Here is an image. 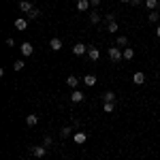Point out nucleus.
<instances>
[{
    "mask_svg": "<svg viewBox=\"0 0 160 160\" xmlns=\"http://www.w3.org/2000/svg\"><path fill=\"white\" fill-rule=\"evenodd\" d=\"M109 60L115 62V64H118V62H122L124 60L122 49H120V47H115V45H113V47H109Z\"/></svg>",
    "mask_w": 160,
    "mask_h": 160,
    "instance_id": "obj_1",
    "label": "nucleus"
},
{
    "mask_svg": "<svg viewBox=\"0 0 160 160\" xmlns=\"http://www.w3.org/2000/svg\"><path fill=\"white\" fill-rule=\"evenodd\" d=\"M88 58H90L92 62L100 60V49H98V47H94V45H88Z\"/></svg>",
    "mask_w": 160,
    "mask_h": 160,
    "instance_id": "obj_2",
    "label": "nucleus"
},
{
    "mask_svg": "<svg viewBox=\"0 0 160 160\" xmlns=\"http://www.w3.org/2000/svg\"><path fill=\"white\" fill-rule=\"evenodd\" d=\"M32 156H34V158H45V156H47V148H45V145H34V148H32Z\"/></svg>",
    "mask_w": 160,
    "mask_h": 160,
    "instance_id": "obj_3",
    "label": "nucleus"
},
{
    "mask_svg": "<svg viewBox=\"0 0 160 160\" xmlns=\"http://www.w3.org/2000/svg\"><path fill=\"white\" fill-rule=\"evenodd\" d=\"M19 51H22V56H24V58H30V56L34 53V47H32V43H22Z\"/></svg>",
    "mask_w": 160,
    "mask_h": 160,
    "instance_id": "obj_4",
    "label": "nucleus"
},
{
    "mask_svg": "<svg viewBox=\"0 0 160 160\" xmlns=\"http://www.w3.org/2000/svg\"><path fill=\"white\" fill-rule=\"evenodd\" d=\"M32 9H34V4H32L30 0H19V11H22V13H26V15H28Z\"/></svg>",
    "mask_w": 160,
    "mask_h": 160,
    "instance_id": "obj_5",
    "label": "nucleus"
},
{
    "mask_svg": "<svg viewBox=\"0 0 160 160\" xmlns=\"http://www.w3.org/2000/svg\"><path fill=\"white\" fill-rule=\"evenodd\" d=\"M71 100L79 105V102H83V100H86V94H83L81 90H73V94H71Z\"/></svg>",
    "mask_w": 160,
    "mask_h": 160,
    "instance_id": "obj_6",
    "label": "nucleus"
},
{
    "mask_svg": "<svg viewBox=\"0 0 160 160\" xmlns=\"http://www.w3.org/2000/svg\"><path fill=\"white\" fill-rule=\"evenodd\" d=\"M73 53L75 56H83V53H88V45H83V43H75L73 45Z\"/></svg>",
    "mask_w": 160,
    "mask_h": 160,
    "instance_id": "obj_7",
    "label": "nucleus"
},
{
    "mask_svg": "<svg viewBox=\"0 0 160 160\" xmlns=\"http://www.w3.org/2000/svg\"><path fill=\"white\" fill-rule=\"evenodd\" d=\"M62 47H64V45H62V38L53 37V38L49 41V49H51V51H60Z\"/></svg>",
    "mask_w": 160,
    "mask_h": 160,
    "instance_id": "obj_8",
    "label": "nucleus"
},
{
    "mask_svg": "<svg viewBox=\"0 0 160 160\" xmlns=\"http://www.w3.org/2000/svg\"><path fill=\"white\" fill-rule=\"evenodd\" d=\"M132 83H135V86H143V83H145V73H141V71L135 73L132 75Z\"/></svg>",
    "mask_w": 160,
    "mask_h": 160,
    "instance_id": "obj_9",
    "label": "nucleus"
},
{
    "mask_svg": "<svg viewBox=\"0 0 160 160\" xmlns=\"http://www.w3.org/2000/svg\"><path fill=\"white\" fill-rule=\"evenodd\" d=\"M73 141L77 143V145H83V143L88 141V135H86V132H75V135H73Z\"/></svg>",
    "mask_w": 160,
    "mask_h": 160,
    "instance_id": "obj_10",
    "label": "nucleus"
},
{
    "mask_svg": "<svg viewBox=\"0 0 160 160\" xmlns=\"http://www.w3.org/2000/svg\"><path fill=\"white\" fill-rule=\"evenodd\" d=\"M96 81H98L96 75H86V77H83V83H86L88 88H94V86H96Z\"/></svg>",
    "mask_w": 160,
    "mask_h": 160,
    "instance_id": "obj_11",
    "label": "nucleus"
},
{
    "mask_svg": "<svg viewBox=\"0 0 160 160\" xmlns=\"http://www.w3.org/2000/svg\"><path fill=\"white\" fill-rule=\"evenodd\" d=\"M66 86L73 88V90H77V86H79V77H75V75H68V79H66Z\"/></svg>",
    "mask_w": 160,
    "mask_h": 160,
    "instance_id": "obj_12",
    "label": "nucleus"
},
{
    "mask_svg": "<svg viewBox=\"0 0 160 160\" xmlns=\"http://www.w3.org/2000/svg\"><path fill=\"white\" fill-rule=\"evenodd\" d=\"M15 28L24 32L26 28H28V19H26V17H19V19H15Z\"/></svg>",
    "mask_w": 160,
    "mask_h": 160,
    "instance_id": "obj_13",
    "label": "nucleus"
},
{
    "mask_svg": "<svg viewBox=\"0 0 160 160\" xmlns=\"http://www.w3.org/2000/svg\"><path fill=\"white\" fill-rule=\"evenodd\" d=\"M90 9V0H77V11H88Z\"/></svg>",
    "mask_w": 160,
    "mask_h": 160,
    "instance_id": "obj_14",
    "label": "nucleus"
},
{
    "mask_svg": "<svg viewBox=\"0 0 160 160\" xmlns=\"http://www.w3.org/2000/svg\"><path fill=\"white\" fill-rule=\"evenodd\" d=\"M145 2V7H148V11H156V9H160L158 0H143Z\"/></svg>",
    "mask_w": 160,
    "mask_h": 160,
    "instance_id": "obj_15",
    "label": "nucleus"
},
{
    "mask_svg": "<svg viewBox=\"0 0 160 160\" xmlns=\"http://www.w3.org/2000/svg\"><path fill=\"white\" fill-rule=\"evenodd\" d=\"M122 53H124V60H132V58H135V49H132V47H124Z\"/></svg>",
    "mask_w": 160,
    "mask_h": 160,
    "instance_id": "obj_16",
    "label": "nucleus"
},
{
    "mask_svg": "<svg viewBox=\"0 0 160 160\" xmlns=\"http://www.w3.org/2000/svg\"><path fill=\"white\" fill-rule=\"evenodd\" d=\"M26 124H28L30 128L37 126V124H38V115H34V113H32V115H26Z\"/></svg>",
    "mask_w": 160,
    "mask_h": 160,
    "instance_id": "obj_17",
    "label": "nucleus"
},
{
    "mask_svg": "<svg viewBox=\"0 0 160 160\" xmlns=\"http://www.w3.org/2000/svg\"><path fill=\"white\" fill-rule=\"evenodd\" d=\"M73 135H75V132H73V128H71V126H64V128L60 130L62 139H68V137H73Z\"/></svg>",
    "mask_w": 160,
    "mask_h": 160,
    "instance_id": "obj_18",
    "label": "nucleus"
},
{
    "mask_svg": "<svg viewBox=\"0 0 160 160\" xmlns=\"http://www.w3.org/2000/svg\"><path fill=\"white\" fill-rule=\"evenodd\" d=\"M148 19H149V24H158V22H160V13L149 11V13H148Z\"/></svg>",
    "mask_w": 160,
    "mask_h": 160,
    "instance_id": "obj_19",
    "label": "nucleus"
},
{
    "mask_svg": "<svg viewBox=\"0 0 160 160\" xmlns=\"http://www.w3.org/2000/svg\"><path fill=\"white\" fill-rule=\"evenodd\" d=\"M90 24H94V26L100 24V13L98 11H92V13H90Z\"/></svg>",
    "mask_w": 160,
    "mask_h": 160,
    "instance_id": "obj_20",
    "label": "nucleus"
},
{
    "mask_svg": "<svg viewBox=\"0 0 160 160\" xmlns=\"http://www.w3.org/2000/svg\"><path fill=\"white\" fill-rule=\"evenodd\" d=\"M102 100H105V102H115V94H113V92H105V94H102Z\"/></svg>",
    "mask_w": 160,
    "mask_h": 160,
    "instance_id": "obj_21",
    "label": "nucleus"
},
{
    "mask_svg": "<svg viewBox=\"0 0 160 160\" xmlns=\"http://www.w3.org/2000/svg\"><path fill=\"white\" fill-rule=\"evenodd\" d=\"M37 17H41V11L38 9H32V11L26 15V19H37Z\"/></svg>",
    "mask_w": 160,
    "mask_h": 160,
    "instance_id": "obj_22",
    "label": "nucleus"
},
{
    "mask_svg": "<svg viewBox=\"0 0 160 160\" xmlns=\"http://www.w3.org/2000/svg\"><path fill=\"white\" fill-rule=\"evenodd\" d=\"M107 30H109L111 34H115V32L120 30V26H118V22H111V24H107Z\"/></svg>",
    "mask_w": 160,
    "mask_h": 160,
    "instance_id": "obj_23",
    "label": "nucleus"
},
{
    "mask_svg": "<svg viewBox=\"0 0 160 160\" xmlns=\"http://www.w3.org/2000/svg\"><path fill=\"white\" fill-rule=\"evenodd\" d=\"M102 109H105V113H113L115 111V102H105Z\"/></svg>",
    "mask_w": 160,
    "mask_h": 160,
    "instance_id": "obj_24",
    "label": "nucleus"
},
{
    "mask_svg": "<svg viewBox=\"0 0 160 160\" xmlns=\"http://www.w3.org/2000/svg\"><path fill=\"white\" fill-rule=\"evenodd\" d=\"M115 45H118V47H126V45H128V38H126V37H118Z\"/></svg>",
    "mask_w": 160,
    "mask_h": 160,
    "instance_id": "obj_25",
    "label": "nucleus"
},
{
    "mask_svg": "<svg viewBox=\"0 0 160 160\" xmlns=\"http://www.w3.org/2000/svg\"><path fill=\"white\" fill-rule=\"evenodd\" d=\"M24 66H26V62H24V60H15V62H13V68H15V71H22Z\"/></svg>",
    "mask_w": 160,
    "mask_h": 160,
    "instance_id": "obj_26",
    "label": "nucleus"
},
{
    "mask_svg": "<svg viewBox=\"0 0 160 160\" xmlns=\"http://www.w3.org/2000/svg\"><path fill=\"white\" fill-rule=\"evenodd\" d=\"M51 143H53V139H51L49 135H45V137H43V145H45V148H49Z\"/></svg>",
    "mask_w": 160,
    "mask_h": 160,
    "instance_id": "obj_27",
    "label": "nucleus"
},
{
    "mask_svg": "<svg viewBox=\"0 0 160 160\" xmlns=\"http://www.w3.org/2000/svg\"><path fill=\"white\" fill-rule=\"evenodd\" d=\"M105 19H107V24H111V22H115V15H113V13H107Z\"/></svg>",
    "mask_w": 160,
    "mask_h": 160,
    "instance_id": "obj_28",
    "label": "nucleus"
},
{
    "mask_svg": "<svg viewBox=\"0 0 160 160\" xmlns=\"http://www.w3.org/2000/svg\"><path fill=\"white\" fill-rule=\"evenodd\" d=\"M90 7H94V9H98V7H100V0H90Z\"/></svg>",
    "mask_w": 160,
    "mask_h": 160,
    "instance_id": "obj_29",
    "label": "nucleus"
},
{
    "mask_svg": "<svg viewBox=\"0 0 160 160\" xmlns=\"http://www.w3.org/2000/svg\"><path fill=\"white\" fill-rule=\"evenodd\" d=\"M141 2H143V0H130V4H132V7H139Z\"/></svg>",
    "mask_w": 160,
    "mask_h": 160,
    "instance_id": "obj_30",
    "label": "nucleus"
},
{
    "mask_svg": "<svg viewBox=\"0 0 160 160\" xmlns=\"http://www.w3.org/2000/svg\"><path fill=\"white\" fill-rule=\"evenodd\" d=\"M156 37L160 38V24H158V28H156Z\"/></svg>",
    "mask_w": 160,
    "mask_h": 160,
    "instance_id": "obj_31",
    "label": "nucleus"
},
{
    "mask_svg": "<svg viewBox=\"0 0 160 160\" xmlns=\"http://www.w3.org/2000/svg\"><path fill=\"white\" fill-rule=\"evenodd\" d=\"M122 2H124V4H130V0H122Z\"/></svg>",
    "mask_w": 160,
    "mask_h": 160,
    "instance_id": "obj_32",
    "label": "nucleus"
},
{
    "mask_svg": "<svg viewBox=\"0 0 160 160\" xmlns=\"http://www.w3.org/2000/svg\"><path fill=\"white\" fill-rule=\"evenodd\" d=\"M24 160H28V158H24Z\"/></svg>",
    "mask_w": 160,
    "mask_h": 160,
    "instance_id": "obj_33",
    "label": "nucleus"
},
{
    "mask_svg": "<svg viewBox=\"0 0 160 160\" xmlns=\"http://www.w3.org/2000/svg\"><path fill=\"white\" fill-rule=\"evenodd\" d=\"M158 13H160V9H158Z\"/></svg>",
    "mask_w": 160,
    "mask_h": 160,
    "instance_id": "obj_34",
    "label": "nucleus"
}]
</instances>
